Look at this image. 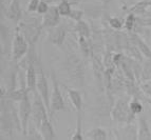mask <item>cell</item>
Returning <instances> with one entry per match:
<instances>
[{
    "label": "cell",
    "instance_id": "obj_1",
    "mask_svg": "<svg viewBox=\"0 0 151 140\" xmlns=\"http://www.w3.org/2000/svg\"><path fill=\"white\" fill-rule=\"evenodd\" d=\"M15 101L9 99V98L1 97L0 103V130L1 136H5L9 139L14 137V133L17 132L22 133V126L18 109L14 105Z\"/></svg>",
    "mask_w": 151,
    "mask_h": 140
},
{
    "label": "cell",
    "instance_id": "obj_2",
    "mask_svg": "<svg viewBox=\"0 0 151 140\" xmlns=\"http://www.w3.org/2000/svg\"><path fill=\"white\" fill-rule=\"evenodd\" d=\"M67 77L75 89H81L85 83V64L76 53H68L65 61Z\"/></svg>",
    "mask_w": 151,
    "mask_h": 140
},
{
    "label": "cell",
    "instance_id": "obj_3",
    "mask_svg": "<svg viewBox=\"0 0 151 140\" xmlns=\"http://www.w3.org/2000/svg\"><path fill=\"white\" fill-rule=\"evenodd\" d=\"M16 29L24 36L30 45H35L42 30V17L23 16L22 19L16 24Z\"/></svg>",
    "mask_w": 151,
    "mask_h": 140
},
{
    "label": "cell",
    "instance_id": "obj_4",
    "mask_svg": "<svg viewBox=\"0 0 151 140\" xmlns=\"http://www.w3.org/2000/svg\"><path fill=\"white\" fill-rule=\"evenodd\" d=\"M130 99V96L126 94V96H122L116 101H114V104L110 112V117L113 121L121 123V124L134 122L135 117L137 115L131 112L130 108H129Z\"/></svg>",
    "mask_w": 151,
    "mask_h": 140
},
{
    "label": "cell",
    "instance_id": "obj_5",
    "mask_svg": "<svg viewBox=\"0 0 151 140\" xmlns=\"http://www.w3.org/2000/svg\"><path fill=\"white\" fill-rule=\"evenodd\" d=\"M51 80H52V91H51L50 99V117H52L55 113L60 112V111H67L68 109L63 100L59 82H58L54 71H51Z\"/></svg>",
    "mask_w": 151,
    "mask_h": 140
},
{
    "label": "cell",
    "instance_id": "obj_6",
    "mask_svg": "<svg viewBox=\"0 0 151 140\" xmlns=\"http://www.w3.org/2000/svg\"><path fill=\"white\" fill-rule=\"evenodd\" d=\"M49 114H50L49 110L41 98L40 94L37 91L34 92L32 97V117H31V121L33 122V124L39 130L42 120L45 117H48Z\"/></svg>",
    "mask_w": 151,
    "mask_h": 140
},
{
    "label": "cell",
    "instance_id": "obj_7",
    "mask_svg": "<svg viewBox=\"0 0 151 140\" xmlns=\"http://www.w3.org/2000/svg\"><path fill=\"white\" fill-rule=\"evenodd\" d=\"M30 46H31L30 43L24 38V36L17 29H15V35H14V39H13V44H12V56H11V60L14 61V62L18 63L28 54L29 50H30Z\"/></svg>",
    "mask_w": 151,
    "mask_h": 140
},
{
    "label": "cell",
    "instance_id": "obj_8",
    "mask_svg": "<svg viewBox=\"0 0 151 140\" xmlns=\"http://www.w3.org/2000/svg\"><path fill=\"white\" fill-rule=\"evenodd\" d=\"M32 93H29L21 101H19L18 104V114L20 117L21 126H22V135L27 137L30 125L31 117H32V99L30 95Z\"/></svg>",
    "mask_w": 151,
    "mask_h": 140
},
{
    "label": "cell",
    "instance_id": "obj_9",
    "mask_svg": "<svg viewBox=\"0 0 151 140\" xmlns=\"http://www.w3.org/2000/svg\"><path fill=\"white\" fill-rule=\"evenodd\" d=\"M15 32L12 33L11 29L8 25L4 24L3 21H1L0 24V37H1V55L4 56H12V44L14 39Z\"/></svg>",
    "mask_w": 151,
    "mask_h": 140
},
{
    "label": "cell",
    "instance_id": "obj_10",
    "mask_svg": "<svg viewBox=\"0 0 151 140\" xmlns=\"http://www.w3.org/2000/svg\"><path fill=\"white\" fill-rule=\"evenodd\" d=\"M38 71V77H37V92L40 94L41 98L45 101V105L50 113V99H51V92L50 88H49V81L48 77L45 76L43 69L41 65H39L37 68Z\"/></svg>",
    "mask_w": 151,
    "mask_h": 140
},
{
    "label": "cell",
    "instance_id": "obj_11",
    "mask_svg": "<svg viewBox=\"0 0 151 140\" xmlns=\"http://www.w3.org/2000/svg\"><path fill=\"white\" fill-rule=\"evenodd\" d=\"M67 26L65 24H58L57 26L48 30V40L56 46H61L67 38Z\"/></svg>",
    "mask_w": 151,
    "mask_h": 140
},
{
    "label": "cell",
    "instance_id": "obj_12",
    "mask_svg": "<svg viewBox=\"0 0 151 140\" xmlns=\"http://www.w3.org/2000/svg\"><path fill=\"white\" fill-rule=\"evenodd\" d=\"M60 21L61 15L59 14L57 5H50L48 12L42 15V28L49 30V29L60 24Z\"/></svg>",
    "mask_w": 151,
    "mask_h": 140
},
{
    "label": "cell",
    "instance_id": "obj_13",
    "mask_svg": "<svg viewBox=\"0 0 151 140\" xmlns=\"http://www.w3.org/2000/svg\"><path fill=\"white\" fill-rule=\"evenodd\" d=\"M1 15L17 24L23 17V12L22 9H21L20 1L19 0H12V2L10 3L8 9L3 13H1Z\"/></svg>",
    "mask_w": 151,
    "mask_h": 140
},
{
    "label": "cell",
    "instance_id": "obj_14",
    "mask_svg": "<svg viewBox=\"0 0 151 140\" xmlns=\"http://www.w3.org/2000/svg\"><path fill=\"white\" fill-rule=\"evenodd\" d=\"M114 138L116 139H129L137 140V125L133 123H126L123 128L114 130Z\"/></svg>",
    "mask_w": 151,
    "mask_h": 140
},
{
    "label": "cell",
    "instance_id": "obj_15",
    "mask_svg": "<svg viewBox=\"0 0 151 140\" xmlns=\"http://www.w3.org/2000/svg\"><path fill=\"white\" fill-rule=\"evenodd\" d=\"M129 35V39L133 44H135L137 46L141 53L143 54V56L147 59H151V48L149 46L148 43L143 39L142 36H139V34L134 31L132 32H128Z\"/></svg>",
    "mask_w": 151,
    "mask_h": 140
},
{
    "label": "cell",
    "instance_id": "obj_16",
    "mask_svg": "<svg viewBox=\"0 0 151 140\" xmlns=\"http://www.w3.org/2000/svg\"><path fill=\"white\" fill-rule=\"evenodd\" d=\"M37 77L38 71L35 64H30L25 69V85L30 93L37 91Z\"/></svg>",
    "mask_w": 151,
    "mask_h": 140
},
{
    "label": "cell",
    "instance_id": "obj_17",
    "mask_svg": "<svg viewBox=\"0 0 151 140\" xmlns=\"http://www.w3.org/2000/svg\"><path fill=\"white\" fill-rule=\"evenodd\" d=\"M81 10L83 11L85 15L88 16L91 19H98V18L101 16V13H103V6L99 1L97 0V2H83L81 3Z\"/></svg>",
    "mask_w": 151,
    "mask_h": 140
},
{
    "label": "cell",
    "instance_id": "obj_18",
    "mask_svg": "<svg viewBox=\"0 0 151 140\" xmlns=\"http://www.w3.org/2000/svg\"><path fill=\"white\" fill-rule=\"evenodd\" d=\"M65 90H67V94H68V97L70 99L71 103L73 105L74 110L76 112H83V94L79 90L77 89H71L65 86Z\"/></svg>",
    "mask_w": 151,
    "mask_h": 140
},
{
    "label": "cell",
    "instance_id": "obj_19",
    "mask_svg": "<svg viewBox=\"0 0 151 140\" xmlns=\"http://www.w3.org/2000/svg\"><path fill=\"white\" fill-rule=\"evenodd\" d=\"M50 116L45 117L42 120V122L40 124V128H39V132H40L41 136L45 140H53L56 139V133L54 130V126L51 122Z\"/></svg>",
    "mask_w": 151,
    "mask_h": 140
},
{
    "label": "cell",
    "instance_id": "obj_20",
    "mask_svg": "<svg viewBox=\"0 0 151 140\" xmlns=\"http://www.w3.org/2000/svg\"><path fill=\"white\" fill-rule=\"evenodd\" d=\"M137 139L139 140H150L151 130L149 123L145 117H139L137 120Z\"/></svg>",
    "mask_w": 151,
    "mask_h": 140
},
{
    "label": "cell",
    "instance_id": "obj_21",
    "mask_svg": "<svg viewBox=\"0 0 151 140\" xmlns=\"http://www.w3.org/2000/svg\"><path fill=\"white\" fill-rule=\"evenodd\" d=\"M77 43L79 46L83 58L92 57L93 55V49H92V42L90 38H86L83 36H77Z\"/></svg>",
    "mask_w": 151,
    "mask_h": 140
},
{
    "label": "cell",
    "instance_id": "obj_22",
    "mask_svg": "<svg viewBox=\"0 0 151 140\" xmlns=\"http://www.w3.org/2000/svg\"><path fill=\"white\" fill-rule=\"evenodd\" d=\"M74 32L77 36H83L86 38H91L92 35V28L89 23L83 19L79 20L74 23Z\"/></svg>",
    "mask_w": 151,
    "mask_h": 140
},
{
    "label": "cell",
    "instance_id": "obj_23",
    "mask_svg": "<svg viewBox=\"0 0 151 140\" xmlns=\"http://www.w3.org/2000/svg\"><path fill=\"white\" fill-rule=\"evenodd\" d=\"M109 137H110L109 134L103 128H94L85 134V138L86 139L92 140H106Z\"/></svg>",
    "mask_w": 151,
    "mask_h": 140
},
{
    "label": "cell",
    "instance_id": "obj_24",
    "mask_svg": "<svg viewBox=\"0 0 151 140\" xmlns=\"http://www.w3.org/2000/svg\"><path fill=\"white\" fill-rule=\"evenodd\" d=\"M85 135L83 133V114L81 112L77 113V119H76V126L74 130L73 135L71 136L70 139L72 140H83Z\"/></svg>",
    "mask_w": 151,
    "mask_h": 140
},
{
    "label": "cell",
    "instance_id": "obj_25",
    "mask_svg": "<svg viewBox=\"0 0 151 140\" xmlns=\"http://www.w3.org/2000/svg\"><path fill=\"white\" fill-rule=\"evenodd\" d=\"M136 24L143 28H150L151 26V11L150 9L144 12L143 14L136 15Z\"/></svg>",
    "mask_w": 151,
    "mask_h": 140
},
{
    "label": "cell",
    "instance_id": "obj_26",
    "mask_svg": "<svg viewBox=\"0 0 151 140\" xmlns=\"http://www.w3.org/2000/svg\"><path fill=\"white\" fill-rule=\"evenodd\" d=\"M149 8H150L149 0H139V1L134 3V4L129 9V12L134 13L135 15H139V14H143L144 12H146Z\"/></svg>",
    "mask_w": 151,
    "mask_h": 140
},
{
    "label": "cell",
    "instance_id": "obj_27",
    "mask_svg": "<svg viewBox=\"0 0 151 140\" xmlns=\"http://www.w3.org/2000/svg\"><path fill=\"white\" fill-rule=\"evenodd\" d=\"M146 80H151V59L145 58V60H143L141 82L142 81H146Z\"/></svg>",
    "mask_w": 151,
    "mask_h": 140
},
{
    "label": "cell",
    "instance_id": "obj_28",
    "mask_svg": "<svg viewBox=\"0 0 151 140\" xmlns=\"http://www.w3.org/2000/svg\"><path fill=\"white\" fill-rule=\"evenodd\" d=\"M136 25V15L134 13L129 12L127 14L126 18H125V21H124V29L127 31V32H132L134 30Z\"/></svg>",
    "mask_w": 151,
    "mask_h": 140
},
{
    "label": "cell",
    "instance_id": "obj_29",
    "mask_svg": "<svg viewBox=\"0 0 151 140\" xmlns=\"http://www.w3.org/2000/svg\"><path fill=\"white\" fill-rule=\"evenodd\" d=\"M57 8L59 11V14L61 15V17H67L70 15L71 11H72V5L68 2V0H60L57 3Z\"/></svg>",
    "mask_w": 151,
    "mask_h": 140
},
{
    "label": "cell",
    "instance_id": "obj_30",
    "mask_svg": "<svg viewBox=\"0 0 151 140\" xmlns=\"http://www.w3.org/2000/svg\"><path fill=\"white\" fill-rule=\"evenodd\" d=\"M107 22H108L110 29H112V30L121 31L124 28V21L121 18L115 17V16H108Z\"/></svg>",
    "mask_w": 151,
    "mask_h": 140
},
{
    "label": "cell",
    "instance_id": "obj_31",
    "mask_svg": "<svg viewBox=\"0 0 151 140\" xmlns=\"http://www.w3.org/2000/svg\"><path fill=\"white\" fill-rule=\"evenodd\" d=\"M129 108H130L131 112L134 113L135 115H139V114H142V112H143V110H144L142 100L137 99V98H132V99H130Z\"/></svg>",
    "mask_w": 151,
    "mask_h": 140
},
{
    "label": "cell",
    "instance_id": "obj_32",
    "mask_svg": "<svg viewBox=\"0 0 151 140\" xmlns=\"http://www.w3.org/2000/svg\"><path fill=\"white\" fill-rule=\"evenodd\" d=\"M85 16V13L81 9H72L70 15L68 16L69 19H71L74 22H77L79 20H81Z\"/></svg>",
    "mask_w": 151,
    "mask_h": 140
},
{
    "label": "cell",
    "instance_id": "obj_33",
    "mask_svg": "<svg viewBox=\"0 0 151 140\" xmlns=\"http://www.w3.org/2000/svg\"><path fill=\"white\" fill-rule=\"evenodd\" d=\"M139 85H141V89L144 92V94L146 96H148L149 98H151V80L142 81V82L139 83Z\"/></svg>",
    "mask_w": 151,
    "mask_h": 140
},
{
    "label": "cell",
    "instance_id": "obj_34",
    "mask_svg": "<svg viewBox=\"0 0 151 140\" xmlns=\"http://www.w3.org/2000/svg\"><path fill=\"white\" fill-rule=\"evenodd\" d=\"M39 3H40V0H30L28 3L27 11L29 13H37V9Z\"/></svg>",
    "mask_w": 151,
    "mask_h": 140
},
{
    "label": "cell",
    "instance_id": "obj_35",
    "mask_svg": "<svg viewBox=\"0 0 151 140\" xmlns=\"http://www.w3.org/2000/svg\"><path fill=\"white\" fill-rule=\"evenodd\" d=\"M49 9H50V4L47 3L45 1L40 0V3H39L38 9H37V14L38 15H43V14H45V13L48 12Z\"/></svg>",
    "mask_w": 151,
    "mask_h": 140
},
{
    "label": "cell",
    "instance_id": "obj_36",
    "mask_svg": "<svg viewBox=\"0 0 151 140\" xmlns=\"http://www.w3.org/2000/svg\"><path fill=\"white\" fill-rule=\"evenodd\" d=\"M11 2H12V0H1V13H3L8 9Z\"/></svg>",
    "mask_w": 151,
    "mask_h": 140
},
{
    "label": "cell",
    "instance_id": "obj_37",
    "mask_svg": "<svg viewBox=\"0 0 151 140\" xmlns=\"http://www.w3.org/2000/svg\"><path fill=\"white\" fill-rule=\"evenodd\" d=\"M83 0H68V2L70 3L72 6H77V5H81V3H83Z\"/></svg>",
    "mask_w": 151,
    "mask_h": 140
},
{
    "label": "cell",
    "instance_id": "obj_38",
    "mask_svg": "<svg viewBox=\"0 0 151 140\" xmlns=\"http://www.w3.org/2000/svg\"><path fill=\"white\" fill-rule=\"evenodd\" d=\"M98 1H99V2H101V4L104 5V6H107V5L110 4V3L112 2L113 0H98Z\"/></svg>",
    "mask_w": 151,
    "mask_h": 140
},
{
    "label": "cell",
    "instance_id": "obj_39",
    "mask_svg": "<svg viewBox=\"0 0 151 140\" xmlns=\"http://www.w3.org/2000/svg\"><path fill=\"white\" fill-rule=\"evenodd\" d=\"M42 1H45L49 4H54V3H58L60 0H42Z\"/></svg>",
    "mask_w": 151,
    "mask_h": 140
},
{
    "label": "cell",
    "instance_id": "obj_40",
    "mask_svg": "<svg viewBox=\"0 0 151 140\" xmlns=\"http://www.w3.org/2000/svg\"><path fill=\"white\" fill-rule=\"evenodd\" d=\"M149 5L151 6V0H149Z\"/></svg>",
    "mask_w": 151,
    "mask_h": 140
},
{
    "label": "cell",
    "instance_id": "obj_41",
    "mask_svg": "<svg viewBox=\"0 0 151 140\" xmlns=\"http://www.w3.org/2000/svg\"><path fill=\"white\" fill-rule=\"evenodd\" d=\"M149 9H150V11H151V6H150V8H149Z\"/></svg>",
    "mask_w": 151,
    "mask_h": 140
}]
</instances>
